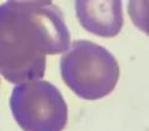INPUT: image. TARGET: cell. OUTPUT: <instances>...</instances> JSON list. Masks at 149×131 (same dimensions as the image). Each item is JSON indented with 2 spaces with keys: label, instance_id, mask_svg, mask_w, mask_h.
I'll list each match as a JSON object with an SVG mask.
<instances>
[{
  "label": "cell",
  "instance_id": "obj_1",
  "mask_svg": "<svg viewBox=\"0 0 149 131\" xmlns=\"http://www.w3.org/2000/svg\"><path fill=\"white\" fill-rule=\"evenodd\" d=\"M71 34L55 5H0V74L13 84L41 79L46 57L65 53Z\"/></svg>",
  "mask_w": 149,
  "mask_h": 131
},
{
  "label": "cell",
  "instance_id": "obj_2",
  "mask_svg": "<svg viewBox=\"0 0 149 131\" xmlns=\"http://www.w3.org/2000/svg\"><path fill=\"white\" fill-rule=\"evenodd\" d=\"M60 74L74 95L82 100L94 101L115 89L120 71L109 50L88 39H79L63 54Z\"/></svg>",
  "mask_w": 149,
  "mask_h": 131
},
{
  "label": "cell",
  "instance_id": "obj_3",
  "mask_svg": "<svg viewBox=\"0 0 149 131\" xmlns=\"http://www.w3.org/2000/svg\"><path fill=\"white\" fill-rule=\"evenodd\" d=\"M12 116L24 131H63L68 106L60 90L45 80L18 83L9 98Z\"/></svg>",
  "mask_w": 149,
  "mask_h": 131
},
{
  "label": "cell",
  "instance_id": "obj_4",
  "mask_svg": "<svg viewBox=\"0 0 149 131\" xmlns=\"http://www.w3.org/2000/svg\"><path fill=\"white\" fill-rule=\"evenodd\" d=\"M74 9L80 25L102 38H113L123 28L122 0H76Z\"/></svg>",
  "mask_w": 149,
  "mask_h": 131
},
{
  "label": "cell",
  "instance_id": "obj_5",
  "mask_svg": "<svg viewBox=\"0 0 149 131\" xmlns=\"http://www.w3.org/2000/svg\"><path fill=\"white\" fill-rule=\"evenodd\" d=\"M128 15L134 25L149 37V0H128Z\"/></svg>",
  "mask_w": 149,
  "mask_h": 131
},
{
  "label": "cell",
  "instance_id": "obj_6",
  "mask_svg": "<svg viewBox=\"0 0 149 131\" xmlns=\"http://www.w3.org/2000/svg\"><path fill=\"white\" fill-rule=\"evenodd\" d=\"M9 1L25 3V4H34V5H49V4H51V0H9Z\"/></svg>",
  "mask_w": 149,
  "mask_h": 131
}]
</instances>
